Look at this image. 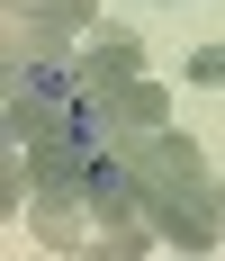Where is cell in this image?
I'll list each match as a JSON object with an SVG mask.
<instances>
[{"instance_id":"obj_1","label":"cell","mask_w":225,"mask_h":261,"mask_svg":"<svg viewBox=\"0 0 225 261\" xmlns=\"http://www.w3.org/2000/svg\"><path fill=\"white\" fill-rule=\"evenodd\" d=\"M81 90H90L81 63H63V54H18V63H9V144L54 135V126H63V108H72Z\"/></svg>"},{"instance_id":"obj_2","label":"cell","mask_w":225,"mask_h":261,"mask_svg":"<svg viewBox=\"0 0 225 261\" xmlns=\"http://www.w3.org/2000/svg\"><path fill=\"white\" fill-rule=\"evenodd\" d=\"M144 216H153V234L171 243V252H216V234H225V189H216V171H198V180L153 189Z\"/></svg>"},{"instance_id":"obj_3","label":"cell","mask_w":225,"mask_h":261,"mask_svg":"<svg viewBox=\"0 0 225 261\" xmlns=\"http://www.w3.org/2000/svg\"><path fill=\"white\" fill-rule=\"evenodd\" d=\"M90 153H99V144L36 135V144H27V189H36V207H72L81 189H90Z\"/></svg>"},{"instance_id":"obj_4","label":"cell","mask_w":225,"mask_h":261,"mask_svg":"<svg viewBox=\"0 0 225 261\" xmlns=\"http://www.w3.org/2000/svg\"><path fill=\"white\" fill-rule=\"evenodd\" d=\"M18 9V54H54L63 36L99 27V0H9Z\"/></svg>"},{"instance_id":"obj_5","label":"cell","mask_w":225,"mask_h":261,"mask_svg":"<svg viewBox=\"0 0 225 261\" xmlns=\"http://www.w3.org/2000/svg\"><path fill=\"white\" fill-rule=\"evenodd\" d=\"M108 99V144H126V135H153V126H171V90L162 81H117V90H99Z\"/></svg>"},{"instance_id":"obj_6","label":"cell","mask_w":225,"mask_h":261,"mask_svg":"<svg viewBox=\"0 0 225 261\" xmlns=\"http://www.w3.org/2000/svg\"><path fill=\"white\" fill-rule=\"evenodd\" d=\"M144 72V45H135V27H90L81 36V81L90 90H117V81Z\"/></svg>"},{"instance_id":"obj_7","label":"cell","mask_w":225,"mask_h":261,"mask_svg":"<svg viewBox=\"0 0 225 261\" xmlns=\"http://www.w3.org/2000/svg\"><path fill=\"white\" fill-rule=\"evenodd\" d=\"M189 81H198V90H225V45H198V54H189Z\"/></svg>"}]
</instances>
